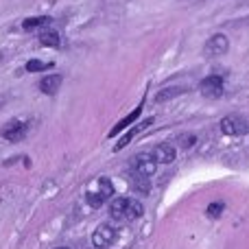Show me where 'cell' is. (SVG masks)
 Wrapping results in <instances>:
<instances>
[{
  "mask_svg": "<svg viewBox=\"0 0 249 249\" xmlns=\"http://www.w3.org/2000/svg\"><path fill=\"white\" fill-rule=\"evenodd\" d=\"M177 144H179L181 149H188V146L195 144V136H193V133H184V136L177 138Z\"/></svg>",
  "mask_w": 249,
  "mask_h": 249,
  "instance_id": "2e32d148",
  "label": "cell"
},
{
  "mask_svg": "<svg viewBox=\"0 0 249 249\" xmlns=\"http://www.w3.org/2000/svg\"><path fill=\"white\" fill-rule=\"evenodd\" d=\"M223 203L221 201H216V203H210V208H208V216H210V219H216V216L221 214V212H223Z\"/></svg>",
  "mask_w": 249,
  "mask_h": 249,
  "instance_id": "e0dca14e",
  "label": "cell"
},
{
  "mask_svg": "<svg viewBox=\"0 0 249 249\" xmlns=\"http://www.w3.org/2000/svg\"><path fill=\"white\" fill-rule=\"evenodd\" d=\"M142 212H144V208H142L140 201H136V199H129V197H118L112 201V206H109V214H112V219L116 221H136L142 216Z\"/></svg>",
  "mask_w": 249,
  "mask_h": 249,
  "instance_id": "6da1fadb",
  "label": "cell"
},
{
  "mask_svg": "<svg viewBox=\"0 0 249 249\" xmlns=\"http://www.w3.org/2000/svg\"><path fill=\"white\" fill-rule=\"evenodd\" d=\"M53 61L51 64H46V61H39V59H31V61H26V66L24 68L29 70V72H42V70H48V68H53Z\"/></svg>",
  "mask_w": 249,
  "mask_h": 249,
  "instance_id": "9a60e30c",
  "label": "cell"
},
{
  "mask_svg": "<svg viewBox=\"0 0 249 249\" xmlns=\"http://www.w3.org/2000/svg\"><path fill=\"white\" fill-rule=\"evenodd\" d=\"M155 166H158V160H155L153 151H151V153L142 151V153H138L136 158H133L129 175H138V177H146V179H149L155 173Z\"/></svg>",
  "mask_w": 249,
  "mask_h": 249,
  "instance_id": "7a4b0ae2",
  "label": "cell"
},
{
  "mask_svg": "<svg viewBox=\"0 0 249 249\" xmlns=\"http://www.w3.org/2000/svg\"><path fill=\"white\" fill-rule=\"evenodd\" d=\"M149 124H153V118H149V121H142V123H138L136 127H131V129H129L127 133H124V138H123V140L118 142L116 146H114V151H121V149H124V146H127L129 142H131L133 138H136V136H138V133H140V131H144V129L149 127Z\"/></svg>",
  "mask_w": 249,
  "mask_h": 249,
  "instance_id": "30bf717a",
  "label": "cell"
},
{
  "mask_svg": "<svg viewBox=\"0 0 249 249\" xmlns=\"http://www.w3.org/2000/svg\"><path fill=\"white\" fill-rule=\"evenodd\" d=\"M26 133H29V123H24V121H11V123H7L2 129H0V136H2L7 142L24 140Z\"/></svg>",
  "mask_w": 249,
  "mask_h": 249,
  "instance_id": "5b68a950",
  "label": "cell"
},
{
  "mask_svg": "<svg viewBox=\"0 0 249 249\" xmlns=\"http://www.w3.org/2000/svg\"><path fill=\"white\" fill-rule=\"evenodd\" d=\"M228 48H230L228 37L219 33V35H214V37L208 39L206 46H203V51H206L208 57H219V55H223V53H228Z\"/></svg>",
  "mask_w": 249,
  "mask_h": 249,
  "instance_id": "ba28073f",
  "label": "cell"
},
{
  "mask_svg": "<svg viewBox=\"0 0 249 249\" xmlns=\"http://www.w3.org/2000/svg\"><path fill=\"white\" fill-rule=\"evenodd\" d=\"M61 81H64V79H61V74H48V77H44L42 81H39V90H42L44 94L53 96V94H57Z\"/></svg>",
  "mask_w": 249,
  "mask_h": 249,
  "instance_id": "8fae6325",
  "label": "cell"
},
{
  "mask_svg": "<svg viewBox=\"0 0 249 249\" xmlns=\"http://www.w3.org/2000/svg\"><path fill=\"white\" fill-rule=\"evenodd\" d=\"M57 249H68V247H57Z\"/></svg>",
  "mask_w": 249,
  "mask_h": 249,
  "instance_id": "ac0fdd59",
  "label": "cell"
},
{
  "mask_svg": "<svg viewBox=\"0 0 249 249\" xmlns=\"http://www.w3.org/2000/svg\"><path fill=\"white\" fill-rule=\"evenodd\" d=\"M51 24V18L48 16H37V18H26L24 22H22V29L24 31H35V29H46V26Z\"/></svg>",
  "mask_w": 249,
  "mask_h": 249,
  "instance_id": "4fadbf2b",
  "label": "cell"
},
{
  "mask_svg": "<svg viewBox=\"0 0 249 249\" xmlns=\"http://www.w3.org/2000/svg\"><path fill=\"white\" fill-rule=\"evenodd\" d=\"M140 114H142V105H138V107L133 109L131 114H127V116H124L121 123H116V124H114V127H112V131H109V138H114L118 131H123L124 127H129V124H133V123L138 121V118H140Z\"/></svg>",
  "mask_w": 249,
  "mask_h": 249,
  "instance_id": "7c38bea8",
  "label": "cell"
},
{
  "mask_svg": "<svg viewBox=\"0 0 249 249\" xmlns=\"http://www.w3.org/2000/svg\"><path fill=\"white\" fill-rule=\"evenodd\" d=\"M112 195H114V184L107 179V177H101V179L96 181V190H88L86 199L92 208H101Z\"/></svg>",
  "mask_w": 249,
  "mask_h": 249,
  "instance_id": "3957f363",
  "label": "cell"
},
{
  "mask_svg": "<svg viewBox=\"0 0 249 249\" xmlns=\"http://www.w3.org/2000/svg\"><path fill=\"white\" fill-rule=\"evenodd\" d=\"M39 42L48 48H57L59 46V33H57L55 29H48L46 26V29L39 31Z\"/></svg>",
  "mask_w": 249,
  "mask_h": 249,
  "instance_id": "5bb4252c",
  "label": "cell"
},
{
  "mask_svg": "<svg viewBox=\"0 0 249 249\" xmlns=\"http://www.w3.org/2000/svg\"><path fill=\"white\" fill-rule=\"evenodd\" d=\"M199 90H201V94L206 96V99H219V96L223 94V79H221L219 74L206 77L201 81V86H199Z\"/></svg>",
  "mask_w": 249,
  "mask_h": 249,
  "instance_id": "52a82bcc",
  "label": "cell"
},
{
  "mask_svg": "<svg viewBox=\"0 0 249 249\" xmlns=\"http://www.w3.org/2000/svg\"><path fill=\"white\" fill-rule=\"evenodd\" d=\"M118 232L114 225H99V228L94 230V234H92V243H94L96 249H105L109 245H114V241H116Z\"/></svg>",
  "mask_w": 249,
  "mask_h": 249,
  "instance_id": "8992f818",
  "label": "cell"
},
{
  "mask_svg": "<svg viewBox=\"0 0 249 249\" xmlns=\"http://www.w3.org/2000/svg\"><path fill=\"white\" fill-rule=\"evenodd\" d=\"M0 107H2V105H0Z\"/></svg>",
  "mask_w": 249,
  "mask_h": 249,
  "instance_id": "d6986e66",
  "label": "cell"
},
{
  "mask_svg": "<svg viewBox=\"0 0 249 249\" xmlns=\"http://www.w3.org/2000/svg\"><path fill=\"white\" fill-rule=\"evenodd\" d=\"M221 131L225 136H245L249 133V118L241 114H230L221 121Z\"/></svg>",
  "mask_w": 249,
  "mask_h": 249,
  "instance_id": "277c9868",
  "label": "cell"
},
{
  "mask_svg": "<svg viewBox=\"0 0 249 249\" xmlns=\"http://www.w3.org/2000/svg\"><path fill=\"white\" fill-rule=\"evenodd\" d=\"M153 155L158 160V164H171L173 160L177 158V149L171 144V142H162L153 149Z\"/></svg>",
  "mask_w": 249,
  "mask_h": 249,
  "instance_id": "9c48e42d",
  "label": "cell"
}]
</instances>
